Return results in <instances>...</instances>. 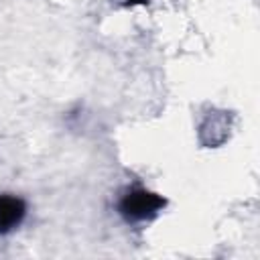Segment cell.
Here are the masks:
<instances>
[{
  "label": "cell",
  "instance_id": "obj_3",
  "mask_svg": "<svg viewBox=\"0 0 260 260\" xmlns=\"http://www.w3.org/2000/svg\"><path fill=\"white\" fill-rule=\"evenodd\" d=\"M124 2H130V4H146L148 0H124Z\"/></svg>",
  "mask_w": 260,
  "mask_h": 260
},
{
  "label": "cell",
  "instance_id": "obj_2",
  "mask_svg": "<svg viewBox=\"0 0 260 260\" xmlns=\"http://www.w3.org/2000/svg\"><path fill=\"white\" fill-rule=\"evenodd\" d=\"M26 215V203L10 193L0 195V234L16 230Z\"/></svg>",
  "mask_w": 260,
  "mask_h": 260
},
{
  "label": "cell",
  "instance_id": "obj_1",
  "mask_svg": "<svg viewBox=\"0 0 260 260\" xmlns=\"http://www.w3.org/2000/svg\"><path fill=\"white\" fill-rule=\"evenodd\" d=\"M165 205H167L165 197L136 187L122 195V199L118 203V211L126 221H142V219L154 217Z\"/></svg>",
  "mask_w": 260,
  "mask_h": 260
}]
</instances>
